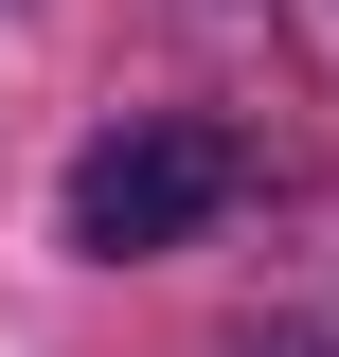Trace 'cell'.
<instances>
[{"instance_id": "obj_1", "label": "cell", "mask_w": 339, "mask_h": 357, "mask_svg": "<svg viewBox=\"0 0 339 357\" xmlns=\"http://www.w3.org/2000/svg\"><path fill=\"white\" fill-rule=\"evenodd\" d=\"M232 178H250V143L232 126H197V107H126L107 143H72V250L89 268H126V250H179V232H214L232 215Z\"/></svg>"}]
</instances>
